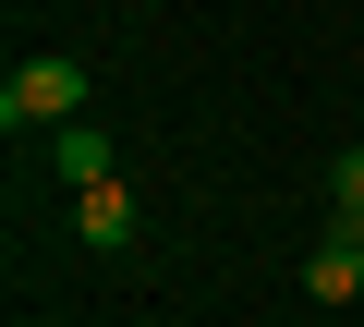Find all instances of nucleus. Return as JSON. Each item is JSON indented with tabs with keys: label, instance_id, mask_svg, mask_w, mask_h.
<instances>
[{
	"label": "nucleus",
	"instance_id": "nucleus-1",
	"mask_svg": "<svg viewBox=\"0 0 364 327\" xmlns=\"http://www.w3.org/2000/svg\"><path fill=\"white\" fill-rule=\"evenodd\" d=\"M73 121H97V109H85V61H73V49L13 61V85H0V133H73Z\"/></svg>",
	"mask_w": 364,
	"mask_h": 327
},
{
	"label": "nucleus",
	"instance_id": "nucleus-2",
	"mask_svg": "<svg viewBox=\"0 0 364 327\" xmlns=\"http://www.w3.org/2000/svg\"><path fill=\"white\" fill-rule=\"evenodd\" d=\"M134 231H146V206H134L122 182H97V194H73V243H85V255H134Z\"/></svg>",
	"mask_w": 364,
	"mask_h": 327
},
{
	"label": "nucleus",
	"instance_id": "nucleus-3",
	"mask_svg": "<svg viewBox=\"0 0 364 327\" xmlns=\"http://www.w3.org/2000/svg\"><path fill=\"white\" fill-rule=\"evenodd\" d=\"M49 170H61L73 194H97V182H122V145H109V121H73V133H49Z\"/></svg>",
	"mask_w": 364,
	"mask_h": 327
},
{
	"label": "nucleus",
	"instance_id": "nucleus-4",
	"mask_svg": "<svg viewBox=\"0 0 364 327\" xmlns=\"http://www.w3.org/2000/svg\"><path fill=\"white\" fill-rule=\"evenodd\" d=\"M304 291H316V303H352V291H364V231H328V243L304 255Z\"/></svg>",
	"mask_w": 364,
	"mask_h": 327
},
{
	"label": "nucleus",
	"instance_id": "nucleus-5",
	"mask_svg": "<svg viewBox=\"0 0 364 327\" xmlns=\"http://www.w3.org/2000/svg\"><path fill=\"white\" fill-rule=\"evenodd\" d=\"M328 231H364V145L328 157Z\"/></svg>",
	"mask_w": 364,
	"mask_h": 327
}]
</instances>
